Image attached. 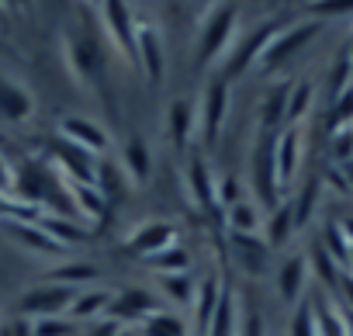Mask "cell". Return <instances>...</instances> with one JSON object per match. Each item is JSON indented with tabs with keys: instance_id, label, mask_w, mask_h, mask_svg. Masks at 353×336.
<instances>
[{
	"instance_id": "obj_15",
	"label": "cell",
	"mask_w": 353,
	"mask_h": 336,
	"mask_svg": "<svg viewBox=\"0 0 353 336\" xmlns=\"http://www.w3.org/2000/svg\"><path fill=\"white\" fill-rule=\"evenodd\" d=\"M139 70L145 73V80L156 87L166 77V49H163V35L152 25H139Z\"/></svg>"
},
{
	"instance_id": "obj_8",
	"label": "cell",
	"mask_w": 353,
	"mask_h": 336,
	"mask_svg": "<svg viewBox=\"0 0 353 336\" xmlns=\"http://www.w3.org/2000/svg\"><path fill=\"white\" fill-rule=\"evenodd\" d=\"M225 118H229V83L222 77H212L205 83L201 101H198V132H201V142L208 149L222 139Z\"/></svg>"
},
{
	"instance_id": "obj_44",
	"label": "cell",
	"mask_w": 353,
	"mask_h": 336,
	"mask_svg": "<svg viewBox=\"0 0 353 336\" xmlns=\"http://www.w3.org/2000/svg\"><path fill=\"white\" fill-rule=\"evenodd\" d=\"M90 336H121V326L111 322V319H97V322L90 326Z\"/></svg>"
},
{
	"instance_id": "obj_35",
	"label": "cell",
	"mask_w": 353,
	"mask_h": 336,
	"mask_svg": "<svg viewBox=\"0 0 353 336\" xmlns=\"http://www.w3.org/2000/svg\"><path fill=\"white\" fill-rule=\"evenodd\" d=\"M319 191H322V184H319V181H308V184L301 188V195L291 201V208H294V226H298V229H305V226H308V219L315 215Z\"/></svg>"
},
{
	"instance_id": "obj_24",
	"label": "cell",
	"mask_w": 353,
	"mask_h": 336,
	"mask_svg": "<svg viewBox=\"0 0 353 336\" xmlns=\"http://www.w3.org/2000/svg\"><path fill=\"white\" fill-rule=\"evenodd\" d=\"M39 226L42 233L56 243V246H73V243H83L87 239V229L77 222V219H63V215H39Z\"/></svg>"
},
{
	"instance_id": "obj_20",
	"label": "cell",
	"mask_w": 353,
	"mask_h": 336,
	"mask_svg": "<svg viewBox=\"0 0 353 336\" xmlns=\"http://www.w3.org/2000/svg\"><path fill=\"white\" fill-rule=\"evenodd\" d=\"M118 166L125 170L128 184H145L149 174H152V152H149L145 139H128V142L121 146V159H118Z\"/></svg>"
},
{
	"instance_id": "obj_12",
	"label": "cell",
	"mask_w": 353,
	"mask_h": 336,
	"mask_svg": "<svg viewBox=\"0 0 353 336\" xmlns=\"http://www.w3.org/2000/svg\"><path fill=\"white\" fill-rule=\"evenodd\" d=\"M229 257L232 264L250 274V277H260L267 274V264H270V246L263 236H239V233H229Z\"/></svg>"
},
{
	"instance_id": "obj_16",
	"label": "cell",
	"mask_w": 353,
	"mask_h": 336,
	"mask_svg": "<svg viewBox=\"0 0 353 336\" xmlns=\"http://www.w3.org/2000/svg\"><path fill=\"white\" fill-rule=\"evenodd\" d=\"M301 128H281L277 132V146H274V156H277V181H281V191L294 184V174H298V163H301Z\"/></svg>"
},
{
	"instance_id": "obj_14",
	"label": "cell",
	"mask_w": 353,
	"mask_h": 336,
	"mask_svg": "<svg viewBox=\"0 0 353 336\" xmlns=\"http://www.w3.org/2000/svg\"><path fill=\"white\" fill-rule=\"evenodd\" d=\"M222 291L225 284L219 277H205L198 281V291H194V302H191V329L194 336H208L212 322H215V312H219V302H222Z\"/></svg>"
},
{
	"instance_id": "obj_37",
	"label": "cell",
	"mask_w": 353,
	"mask_h": 336,
	"mask_svg": "<svg viewBox=\"0 0 353 336\" xmlns=\"http://www.w3.org/2000/svg\"><path fill=\"white\" fill-rule=\"evenodd\" d=\"M308 267H315V274H319L322 281H329V288H339V270H336V260H332V253H329L322 243L308 253Z\"/></svg>"
},
{
	"instance_id": "obj_2",
	"label": "cell",
	"mask_w": 353,
	"mask_h": 336,
	"mask_svg": "<svg viewBox=\"0 0 353 336\" xmlns=\"http://www.w3.org/2000/svg\"><path fill=\"white\" fill-rule=\"evenodd\" d=\"M97 25H101V39L104 46L128 66L139 70V25L128 4H118V0H108V4H97Z\"/></svg>"
},
{
	"instance_id": "obj_38",
	"label": "cell",
	"mask_w": 353,
	"mask_h": 336,
	"mask_svg": "<svg viewBox=\"0 0 353 336\" xmlns=\"http://www.w3.org/2000/svg\"><path fill=\"white\" fill-rule=\"evenodd\" d=\"M32 336H77L73 319H39L32 322Z\"/></svg>"
},
{
	"instance_id": "obj_27",
	"label": "cell",
	"mask_w": 353,
	"mask_h": 336,
	"mask_svg": "<svg viewBox=\"0 0 353 336\" xmlns=\"http://www.w3.org/2000/svg\"><path fill=\"white\" fill-rule=\"evenodd\" d=\"M225 222H229V233H239V236H256L260 233V205L256 201H239L232 208H225Z\"/></svg>"
},
{
	"instance_id": "obj_17",
	"label": "cell",
	"mask_w": 353,
	"mask_h": 336,
	"mask_svg": "<svg viewBox=\"0 0 353 336\" xmlns=\"http://www.w3.org/2000/svg\"><path fill=\"white\" fill-rule=\"evenodd\" d=\"M35 111V97L25 83L0 73V118L4 121H28Z\"/></svg>"
},
{
	"instance_id": "obj_29",
	"label": "cell",
	"mask_w": 353,
	"mask_h": 336,
	"mask_svg": "<svg viewBox=\"0 0 353 336\" xmlns=\"http://www.w3.org/2000/svg\"><path fill=\"white\" fill-rule=\"evenodd\" d=\"M159 291L173 302V305H188L194 302V291H198V281L191 274H159ZM159 295V298H163Z\"/></svg>"
},
{
	"instance_id": "obj_18",
	"label": "cell",
	"mask_w": 353,
	"mask_h": 336,
	"mask_svg": "<svg viewBox=\"0 0 353 336\" xmlns=\"http://www.w3.org/2000/svg\"><path fill=\"white\" fill-rule=\"evenodd\" d=\"M184 188L191 195V201L198 208H212L215 205V174L208 170L205 156H191L184 166Z\"/></svg>"
},
{
	"instance_id": "obj_40",
	"label": "cell",
	"mask_w": 353,
	"mask_h": 336,
	"mask_svg": "<svg viewBox=\"0 0 353 336\" xmlns=\"http://www.w3.org/2000/svg\"><path fill=\"white\" fill-rule=\"evenodd\" d=\"M8 195H14V166L0 152V198H8Z\"/></svg>"
},
{
	"instance_id": "obj_23",
	"label": "cell",
	"mask_w": 353,
	"mask_h": 336,
	"mask_svg": "<svg viewBox=\"0 0 353 336\" xmlns=\"http://www.w3.org/2000/svg\"><path fill=\"white\" fill-rule=\"evenodd\" d=\"M291 236H298V226H294V208H291V201H281V205L267 215L263 239H267V246H270V250H277V246H284Z\"/></svg>"
},
{
	"instance_id": "obj_25",
	"label": "cell",
	"mask_w": 353,
	"mask_h": 336,
	"mask_svg": "<svg viewBox=\"0 0 353 336\" xmlns=\"http://www.w3.org/2000/svg\"><path fill=\"white\" fill-rule=\"evenodd\" d=\"M94 188L101 191V198H104V201H114V198H121V195H125L132 184H128L125 170L118 166V159H101V163H97Z\"/></svg>"
},
{
	"instance_id": "obj_45",
	"label": "cell",
	"mask_w": 353,
	"mask_h": 336,
	"mask_svg": "<svg viewBox=\"0 0 353 336\" xmlns=\"http://www.w3.org/2000/svg\"><path fill=\"white\" fill-rule=\"evenodd\" d=\"M339 288H343V298H346V308H353V277H339Z\"/></svg>"
},
{
	"instance_id": "obj_41",
	"label": "cell",
	"mask_w": 353,
	"mask_h": 336,
	"mask_svg": "<svg viewBox=\"0 0 353 336\" xmlns=\"http://www.w3.org/2000/svg\"><path fill=\"white\" fill-rule=\"evenodd\" d=\"M312 11H315V18L322 21V18H339V14H353V4H350V0H346V4H315Z\"/></svg>"
},
{
	"instance_id": "obj_7",
	"label": "cell",
	"mask_w": 353,
	"mask_h": 336,
	"mask_svg": "<svg viewBox=\"0 0 353 336\" xmlns=\"http://www.w3.org/2000/svg\"><path fill=\"white\" fill-rule=\"evenodd\" d=\"M322 32V21L319 18H305V21H298V25H288V28H281L277 35H274V42L267 46V52L260 56V70H267V73H277L281 66H288L315 35Z\"/></svg>"
},
{
	"instance_id": "obj_13",
	"label": "cell",
	"mask_w": 353,
	"mask_h": 336,
	"mask_svg": "<svg viewBox=\"0 0 353 336\" xmlns=\"http://www.w3.org/2000/svg\"><path fill=\"white\" fill-rule=\"evenodd\" d=\"M308 277H312V267H308V257H305V253L284 257V264L277 267V291H281V302L291 305V308H298V305L305 302Z\"/></svg>"
},
{
	"instance_id": "obj_34",
	"label": "cell",
	"mask_w": 353,
	"mask_h": 336,
	"mask_svg": "<svg viewBox=\"0 0 353 336\" xmlns=\"http://www.w3.org/2000/svg\"><path fill=\"white\" fill-rule=\"evenodd\" d=\"M149 267H152V270H159V274H188L191 257H188V250H184L181 243H176V246H170L166 253L152 257V260H149Z\"/></svg>"
},
{
	"instance_id": "obj_11",
	"label": "cell",
	"mask_w": 353,
	"mask_h": 336,
	"mask_svg": "<svg viewBox=\"0 0 353 336\" xmlns=\"http://www.w3.org/2000/svg\"><path fill=\"white\" fill-rule=\"evenodd\" d=\"M170 246H176V229L170 226V222H142L132 236H128V243H125V250L128 253H135L139 260H152V257H159V253H166Z\"/></svg>"
},
{
	"instance_id": "obj_9",
	"label": "cell",
	"mask_w": 353,
	"mask_h": 336,
	"mask_svg": "<svg viewBox=\"0 0 353 336\" xmlns=\"http://www.w3.org/2000/svg\"><path fill=\"white\" fill-rule=\"evenodd\" d=\"M156 312H163V298H156L149 288H121L111 295L108 302V319L125 326V322H145L152 319Z\"/></svg>"
},
{
	"instance_id": "obj_5",
	"label": "cell",
	"mask_w": 353,
	"mask_h": 336,
	"mask_svg": "<svg viewBox=\"0 0 353 336\" xmlns=\"http://www.w3.org/2000/svg\"><path fill=\"white\" fill-rule=\"evenodd\" d=\"M281 28H284L281 21H263V25H256L253 32H246L243 39H236V46H232V52L225 56L219 77H222L225 83H232V80H239L243 73H250L253 66H260V56L267 52V46L274 42V35H277Z\"/></svg>"
},
{
	"instance_id": "obj_4",
	"label": "cell",
	"mask_w": 353,
	"mask_h": 336,
	"mask_svg": "<svg viewBox=\"0 0 353 336\" xmlns=\"http://www.w3.org/2000/svg\"><path fill=\"white\" fill-rule=\"evenodd\" d=\"M277 135L274 132H256L253 142V156H250V188H253V201L267 212H274L281 205V181H277V156H274Z\"/></svg>"
},
{
	"instance_id": "obj_42",
	"label": "cell",
	"mask_w": 353,
	"mask_h": 336,
	"mask_svg": "<svg viewBox=\"0 0 353 336\" xmlns=\"http://www.w3.org/2000/svg\"><path fill=\"white\" fill-rule=\"evenodd\" d=\"M0 336H32V319H14L8 326H0Z\"/></svg>"
},
{
	"instance_id": "obj_46",
	"label": "cell",
	"mask_w": 353,
	"mask_h": 336,
	"mask_svg": "<svg viewBox=\"0 0 353 336\" xmlns=\"http://www.w3.org/2000/svg\"><path fill=\"white\" fill-rule=\"evenodd\" d=\"M339 174H343V181H346V188L353 191V159H346V163H339Z\"/></svg>"
},
{
	"instance_id": "obj_33",
	"label": "cell",
	"mask_w": 353,
	"mask_h": 336,
	"mask_svg": "<svg viewBox=\"0 0 353 336\" xmlns=\"http://www.w3.org/2000/svg\"><path fill=\"white\" fill-rule=\"evenodd\" d=\"M239 326H243V322L236 319V302H232V295H222L208 336H239Z\"/></svg>"
},
{
	"instance_id": "obj_36",
	"label": "cell",
	"mask_w": 353,
	"mask_h": 336,
	"mask_svg": "<svg viewBox=\"0 0 353 336\" xmlns=\"http://www.w3.org/2000/svg\"><path fill=\"white\" fill-rule=\"evenodd\" d=\"M329 118H332L336 135H339V132H353V83H350L343 94L332 97V111H329Z\"/></svg>"
},
{
	"instance_id": "obj_1",
	"label": "cell",
	"mask_w": 353,
	"mask_h": 336,
	"mask_svg": "<svg viewBox=\"0 0 353 336\" xmlns=\"http://www.w3.org/2000/svg\"><path fill=\"white\" fill-rule=\"evenodd\" d=\"M236 28H239V14H236L232 4L208 8V14L198 25V39H194V63H198V70H208L215 59H225L232 52Z\"/></svg>"
},
{
	"instance_id": "obj_31",
	"label": "cell",
	"mask_w": 353,
	"mask_h": 336,
	"mask_svg": "<svg viewBox=\"0 0 353 336\" xmlns=\"http://www.w3.org/2000/svg\"><path fill=\"white\" fill-rule=\"evenodd\" d=\"M312 97H315L312 80H301V83H294V87H291V101H288V125H284V128H298V125L305 121V115H308V108H312Z\"/></svg>"
},
{
	"instance_id": "obj_6",
	"label": "cell",
	"mask_w": 353,
	"mask_h": 336,
	"mask_svg": "<svg viewBox=\"0 0 353 336\" xmlns=\"http://www.w3.org/2000/svg\"><path fill=\"white\" fill-rule=\"evenodd\" d=\"M77 288H66V284H52V281H42L35 288H28L21 298H18V315L21 319H59V315H70L73 302H77Z\"/></svg>"
},
{
	"instance_id": "obj_30",
	"label": "cell",
	"mask_w": 353,
	"mask_h": 336,
	"mask_svg": "<svg viewBox=\"0 0 353 336\" xmlns=\"http://www.w3.org/2000/svg\"><path fill=\"white\" fill-rule=\"evenodd\" d=\"M142 336H191V326L176 312H156L142 322Z\"/></svg>"
},
{
	"instance_id": "obj_22",
	"label": "cell",
	"mask_w": 353,
	"mask_h": 336,
	"mask_svg": "<svg viewBox=\"0 0 353 336\" xmlns=\"http://www.w3.org/2000/svg\"><path fill=\"white\" fill-rule=\"evenodd\" d=\"M170 139H173V146H188L191 139H194V132H198V104L194 101H173V108H170Z\"/></svg>"
},
{
	"instance_id": "obj_43",
	"label": "cell",
	"mask_w": 353,
	"mask_h": 336,
	"mask_svg": "<svg viewBox=\"0 0 353 336\" xmlns=\"http://www.w3.org/2000/svg\"><path fill=\"white\" fill-rule=\"evenodd\" d=\"M239 336H267V329H263V319H260L256 312H250V315H246V322L239 326Z\"/></svg>"
},
{
	"instance_id": "obj_3",
	"label": "cell",
	"mask_w": 353,
	"mask_h": 336,
	"mask_svg": "<svg viewBox=\"0 0 353 336\" xmlns=\"http://www.w3.org/2000/svg\"><path fill=\"white\" fill-rule=\"evenodd\" d=\"M63 59H66V70H70V77L77 83L94 87L104 77L108 46L94 32H66L63 35Z\"/></svg>"
},
{
	"instance_id": "obj_26",
	"label": "cell",
	"mask_w": 353,
	"mask_h": 336,
	"mask_svg": "<svg viewBox=\"0 0 353 336\" xmlns=\"http://www.w3.org/2000/svg\"><path fill=\"white\" fill-rule=\"evenodd\" d=\"M46 281H52V284H66V288L83 291V284L97 281V267H94V264H87V260H73V264L52 267V270L46 274Z\"/></svg>"
},
{
	"instance_id": "obj_21",
	"label": "cell",
	"mask_w": 353,
	"mask_h": 336,
	"mask_svg": "<svg viewBox=\"0 0 353 336\" xmlns=\"http://www.w3.org/2000/svg\"><path fill=\"white\" fill-rule=\"evenodd\" d=\"M312 305V322H315V336H346V322H343V305H336L325 295L308 298Z\"/></svg>"
},
{
	"instance_id": "obj_39",
	"label": "cell",
	"mask_w": 353,
	"mask_h": 336,
	"mask_svg": "<svg viewBox=\"0 0 353 336\" xmlns=\"http://www.w3.org/2000/svg\"><path fill=\"white\" fill-rule=\"evenodd\" d=\"M288 336H315V322H312V305H308V298H305V302L294 308Z\"/></svg>"
},
{
	"instance_id": "obj_19",
	"label": "cell",
	"mask_w": 353,
	"mask_h": 336,
	"mask_svg": "<svg viewBox=\"0 0 353 336\" xmlns=\"http://www.w3.org/2000/svg\"><path fill=\"white\" fill-rule=\"evenodd\" d=\"M291 87L294 83H274L263 101H260V128L263 132H281L288 125V101H291Z\"/></svg>"
},
{
	"instance_id": "obj_10",
	"label": "cell",
	"mask_w": 353,
	"mask_h": 336,
	"mask_svg": "<svg viewBox=\"0 0 353 336\" xmlns=\"http://www.w3.org/2000/svg\"><path fill=\"white\" fill-rule=\"evenodd\" d=\"M59 139L70 142V146H77L80 152H87V156H94V159L111 149V139H108L104 125H97V121L87 118V115H63V118H59Z\"/></svg>"
},
{
	"instance_id": "obj_28",
	"label": "cell",
	"mask_w": 353,
	"mask_h": 336,
	"mask_svg": "<svg viewBox=\"0 0 353 336\" xmlns=\"http://www.w3.org/2000/svg\"><path fill=\"white\" fill-rule=\"evenodd\" d=\"M8 226V233H14V239L21 243V246H28V250H39V253H59L63 246H56L46 233H42V226L39 222H4Z\"/></svg>"
},
{
	"instance_id": "obj_32",
	"label": "cell",
	"mask_w": 353,
	"mask_h": 336,
	"mask_svg": "<svg viewBox=\"0 0 353 336\" xmlns=\"http://www.w3.org/2000/svg\"><path fill=\"white\" fill-rule=\"evenodd\" d=\"M108 302H111L108 291H80L77 302H73V308H70V315L73 319H104Z\"/></svg>"
}]
</instances>
